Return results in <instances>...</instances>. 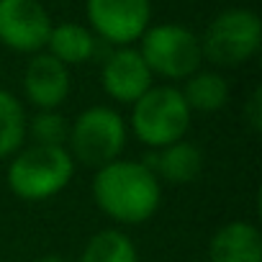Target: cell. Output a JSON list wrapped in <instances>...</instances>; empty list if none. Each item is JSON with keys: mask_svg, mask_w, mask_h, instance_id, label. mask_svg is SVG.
Returning a JSON list of instances; mask_svg holds the SVG:
<instances>
[{"mask_svg": "<svg viewBox=\"0 0 262 262\" xmlns=\"http://www.w3.org/2000/svg\"><path fill=\"white\" fill-rule=\"evenodd\" d=\"M160 178L147 162L113 160L98 167L93 198L105 216L118 224H144L160 208Z\"/></svg>", "mask_w": 262, "mask_h": 262, "instance_id": "6da1fadb", "label": "cell"}, {"mask_svg": "<svg viewBox=\"0 0 262 262\" xmlns=\"http://www.w3.org/2000/svg\"><path fill=\"white\" fill-rule=\"evenodd\" d=\"M75 160L67 147L34 144L8 165V188L24 201H47L67 188Z\"/></svg>", "mask_w": 262, "mask_h": 262, "instance_id": "7a4b0ae2", "label": "cell"}, {"mask_svg": "<svg viewBox=\"0 0 262 262\" xmlns=\"http://www.w3.org/2000/svg\"><path fill=\"white\" fill-rule=\"evenodd\" d=\"M190 126V108L183 98V90L160 85L149 88L131 111V128L147 147L162 149L172 142H180Z\"/></svg>", "mask_w": 262, "mask_h": 262, "instance_id": "3957f363", "label": "cell"}, {"mask_svg": "<svg viewBox=\"0 0 262 262\" xmlns=\"http://www.w3.org/2000/svg\"><path fill=\"white\" fill-rule=\"evenodd\" d=\"M123 147H126V123L108 105H93L82 111L70 126L67 152L72 155V160L88 167H103L118 160Z\"/></svg>", "mask_w": 262, "mask_h": 262, "instance_id": "277c9868", "label": "cell"}, {"mask_svg": "<svg viewBox=\"0 0 262 262\" xmlns=\"http://www.w3.org/2000/svg\"><path fill=\"white\" fill-rule=\"evenodd\" d=\"M139 54L152 70V75H162L167 80H188L193 72H198L203 59L198 36L178 24L147 29L142 34Z\"/></svg>", "mask_w": 262, "mask_h": 262, "instance_id": "5b68a950", "label": "cell"}, {"mask_svg": "<svg viewBox=\"0 0 262 262\" xmlns=\"http://www.w3.org/2000/svg\"><path fill=\"white\" fill-rule=\"evenodd\" d=\"M259 44H262L259 16L247 8H231L211 21V26L206 29L201 52L213 64L236 67L252 59Z\"/></svg>", "mask_w": 262, "mask_h": 262, "instance_id": "8992f818", "label": "cell"}, {"mask_svg": "<svg viewBox=\"0 0 262 262\" xmlns=\"http://www.w3.org/2000/svg\"><path fill=\"white\" fill-rule=\"evenodd\" d=\"M149 16V0H88V21L93 31L118 47L142 39Z\"/></svg>", "mask_w": 262, "mask_h": 262, "instance_id": "52a82bcc", "label": "cell"}, {"mask_svg": "<svg viewBox=\"0 0 262 262\" xmlns=\"http://www.w3.org/2000/svg\"><path fill=\"white\" fill-rule=\"evenodd\" d=\"M52 34V18L39 0H0V41L16 52H39Z\"/></svg>", "mask_w": 262, "mask_h": 262, "instance_id": "ba28073f", "label": "cell"}, {"mask_svg": "<svg viewBox=\"0 0 262 262\" xmlns=\"http://www.w3.org/2000/svg\"><path fill=\"white\" fill-rule=\"evenodd\" d=\"M152 88V70L137 49H116L103 64V90L118 100L134 105Z\"/></svg>", "mask_w": 262, "mask_h": 262, "instance_id": "9c48e42d", "label": "cell"}, {"mask_svg": "<svg viewBox=\"0 0 262 262\" xmlns=\"http://www.w3.org/2000/svg\"><path fill=\"white\" fill-rule=\"evenodd\" d=\"M24 90H26V98L36 108L54 111L70 95V72H67V64H62L52 54H36L29 62V67H26Z\"/></svg>", "mask_w": 262, "mask_h": 262, "instance_id": "30bf717a", "label": "cell"}, {"mask_svg": "<svg viewBox=\"0 0 262 262\" xmlns=\"http://www.w3.org/2000/svg\"><path fill=\"white\" fill-rule=\"evenodd\" d=\"M208 262H262L259 229L247 221H231L221 226L211 239Z\"/></svg>", "mask_w": 262, "mask_h": 262, "instance_id": "8fae6325", "label": "cell"}, {"mask_svg": "<svg viewBox=\"0 0 262 262\" xmlns=\"http://www.w3.org/2000/svg\"><path fill=\"white\" fill-rule=\"evenodd\" d=\"M201 167H203L201 149L190 142H183V139L162 147V152L157 157H152V165H149V170L157 178L162 175L167 183H175V185L193 183L198 178Z\"/></svg>", "mask_w": 262, "mask_h": 262, "instance_id": "7c38bea8", "label": "cell"}, {"mask_svg": "<svg viewBox=\"0 0 262 262\" xmlns=\"http://www.w3.org/2000/svg\"><path fill=\"white\" fill-rule=\"evenodd\" d=\"M47 47H49V54L57 57L62 64H82L95 52V36L90 29L80 24H59V26H52Z\"/></svg>", "mask_w": 262, "mask_h": 262, "instance_id": "4fadbf2b", "label": "cell"}, {"mask_svg": "<svg viewBox=\"0 0 262 262\" xmlns=\"http://www.w3.org/2000/svg\"><path fill=\"white\" fill-rule=\"evenodd\" d=\"M183 98L188 103L190 111H219L226 105L229 100V85L221 75L216 72H193L185 82V90H183Z\"/></svg>", "mask_w": 262, "mask_h": 262, "instance_id": "5bb4252c", "label": "cell"}, {"mask_svg": "<svg viewBox=\"0 0 262 262\" xmlns=\"http://www.w3.org/2000/svg\"><path fill=\"white\" fill-rule=\"evenodd\" d=\"M80 262H139V254H137L134 242L123 231L105 229V231H98L88 242Z\"/></svg>", "mask_w": 262, "mask_h": 262, "instance_id": "9a60e30c", "label": "cell"}, {"mask_svg": "<svg viewBox=\"0 0 262 262\" xmlns=\"http://www.w3.org/2000/svg\"><path fill=\"white\" fill-rule=\"evenodd\" d=\"M26 139V113L16 95L0 90V160L16 155Z\"/></svg>", "mask_w": 262, "mask_h": 262, "instance_id": "2e32d148", "label": "cell"}, {"mask_svg": "<svg viewBox=\"0 0 262 262\" xmlns=\"http://www.w3.org/2000/svg\"><path fill=\"white\" fill-rule=\"evenodd\" d=\"M26 128L31 131L36 144H49V147H64L70 137V123L57 111H41Z\"/></svg>", "mask_w": 262, "mask_h": 262, "instance_id": "e0dca14e", "label": "cell"}, {"mask_svg": "<svg viewBox=\"0 0 262 262\" xmlns=\"http://www.w3.org/2000/svg\"><path fill=\"white\" fill-rule=\"evenodd\" d=\"M244 116L252 126V131H262V88H254V93L249 95L247 105H244Z\"/></svg>", "mask_w": 262, "mask_h": 262, "instance_id": "ac0fdd59", "label": "cell"}, {"mask_svg": "<svg viewBox=\"0 0 262 262\" xmlns=\"http://www.w3.org/2000/svg\"><path fill=\"white\" fill-rule=\"evenodd\" d=\"M39 262H67L64 257H57V254H47V257H41Z\"/></svg>", "mask_w": 262, "mask_h": 262, "instance_id": "d6986e66", "label": "cell"}]
</instances>
